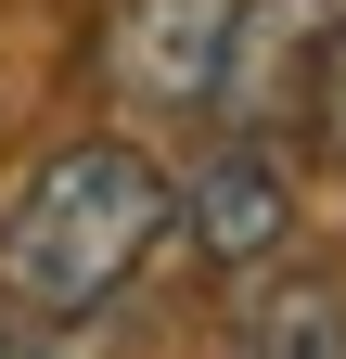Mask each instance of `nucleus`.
I'll list each match as a JSON object with an SVG mask.
<instances>
[{"label":"nucleus","mask_w":346,"mask_h":359,"mask_svg":"<svg viewBox=\"0 0 346 359\" xmlns=\"http://www.w3.org/2000/svg\"><path fill=\"white\" fill-rule=\"evenodd\" d=\"M219 39H231V0H128L116 39H103V65L128 103H205V77H219Z\"/></svg>","instance_id":"nucleus-4"},{"label":"nucleus","mask_w":346,"mask_h":359,"mask_svg":"<svg viewBox=\"0 0 346 359\" xmlns=\"http://www.w3.org/2000/svg\"><path fill=\"white\" fill-rule=\"evenodd\" d=\"M180 231V180H167L141 142H116V128H90V142L39 154V180L13 193V218H0V295L26 308V321H103V308L141 283V257Z\"/></svg>","instance_id":"nucleus-1"},{"label":"nucleus","mask_w":346,"mask_h":359,"mask_svg":"<svg viewBox=\"0 0 346 359\" xmlns=\"http://www.w3.org/2000/svg\"><path fill=\"white\" fill-rule=\"evenodd\" d=\"M295 116H308V142H321V154H346V0L321 13V52H308V103H295Z\"/></svg>","instance_id":"nucleus-6"},{"label":"nucleus","mask_w":346,"mask_h":359,"mask_svg":"<svg viewBox=\"0 0 346 359\" xmlns=\"http://www.w3.org/2000/svg\"><path fill=\"white\" fill-rule=\"evenodd\" d=\"M0 359H52V346H39V321H26L13 295H0Z\"/></svg>","instance_id":"nucleus-7"},{"label":"nucleus","mask_w":346,"mask_h":359,"mask_svg":"<svg viewBox=\"0 0 346 359\" xmlns=\"http://www.w3.org/2000/svg\"><path fill=\"white\" fill-rule=\"evenodd\" d=\"M321 13H333V0H231V39H219V77H205V116H219V128H295V103H308V52H321Z\"/></svg>","instance_id":"nucleus-3"},{"label":"nucleus","mask_w":346,"mask_h":359,"mask_svg":"<svg viewBox=\"0 0 346 359\" xmlns=\"http://www.w3.org/2000/svg\"><path fill=\"white\" fill-rule=\"evenodd\" d=\"M180 218L219 269H270L295 231V180H282V128H219V154H193Z\"/></svg>","instance_id":"nucleus-2"},{"label":"nucleus","mask_w":346,"mask_h":359,"mask_svg":"<svg viewBox=\"0 0 346 359\" xmlns=\"http://www.w3.org/2000/svg\"><path fill=\"white\" fill-rule=\"evenodd\" d=\"M231 359H346V283H321V269H295V283H256Z\"/></svg>","instance_id":"nucleus-5"}]
</instances>
